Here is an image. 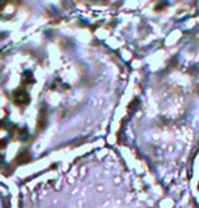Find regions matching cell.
Returning a JSON list of instances; mask_svg holds the SVG:
<instances>
[{"label": "cell", "mask_w": 199, "mask_h": 208, "mask_svg": "<svg viewBox=\"0 0 199 208\" xmlns=\"http://www.w3.org/2000/svg\"><path fill=\"white\" fill-rule=\"evenodd\" d=\"M194 185H195V192H196V197L199 200V157L195 165V176H194Z\"/></svg>", "instance_id": "1"}]
</instances>
